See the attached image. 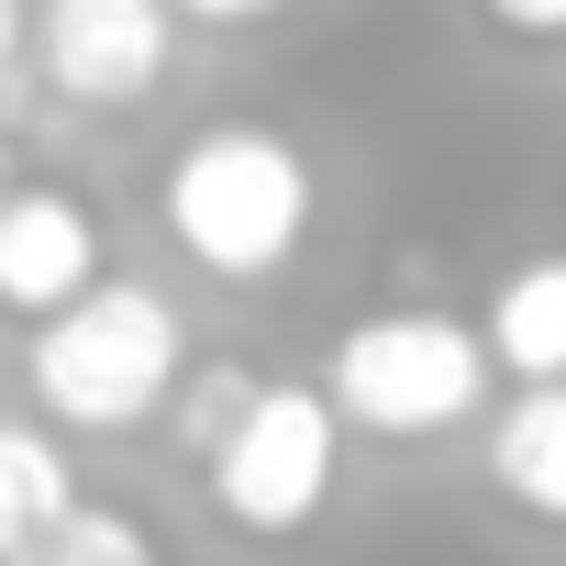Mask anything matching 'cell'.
Instances as JSON below:
<instances>
[{"label":"cell","mask_w":566,"mask_h":566,"mask_svg":"<svg viewBox=\"0 0 566 566\" xmlns=\"http://www.w3.org/2000/svg\"><path fill=\"white\" fill-rule=\"evenodd\" d=\"M0 566H156V544L123 522V511H90V500H67L23 555H0Z\"/></svg>","instance_id":"obj_10"},{"label":"cell","mask_w":566,"mask_h":566,"mask_svg":"<svg viewBox=\"0 0 566 566\" xmlns=\"http://www.w3.org/2000/svg\"><path fill=\"white\" fill-rule=\"evenodd\" d=\"M34 67L56 101H90V112L145 101L167 78V0H45Z\"/></svg>","instance_id":"obj_5"},{"label":"cell","mask_w":566,"mask_h":566,"mask_svg":"<svg viewBox=\"0 0 566 566\" xmlns=\"http://www.w3.org/2000/svg\"><path fill=\"white\" fill-rule=\"evenodd\" d=\"M489 367H511L522 389L566 378V255H533L500 277V301H489Z\"/></svg>","instance_id":"obj_7"},{"label":"cell","mask_w":566,"mask_h":566,"mask_svg":"<svg viewBox=\"0 0 566 566\" xmlns=\"http://www.w3.org/2000/svg\"><path fill=\"white\" fill-rule=\"evenodd\" d=\"M334 444H345V411H334L323 389H290V378L255 389L244 422L200 455L222 522H244V533H301V522L334 500Z\"/></svg>","instance_id":"obj_4"},{"label":"cell","mask_w":566,"mask_h":566,"mask_svg":"<svg viewBox=\"0 0 566 566\" xmlns=\"http://www.w3.org/2000/svg\"><path fill=\"white\" fill-rule=\"evenodd\" d=\"M167 233L211 277H277L301 255V233H312V167H301V145L266 134V123H211L167 167Z\"/></svg>","instance_id":"obj_1"},{"label":"cell","mask_w":566,"mask_h":566,"mask_svg":"<svg viewBox=\"0 0 566 566\" xmlns=\"http://www.w3.org/2000/svg\"><path fill=\"white\" fill-rule=\"evenodd\" d=\"M489 23L522 34V45H555V34H566V0H489Z\"/></svg>","instance_id":"obj_12"},{"label":"cell","mask_w":566,"mask_h":566,"mask_svg":"<svg viewBox=\"0 0 566 566\" xmlns=\"http://www.w3.org/2000/svg\"><path fill=\"white\" fill-rule=\"evenodd\" d=\"M478 389H489V334H467V323H444V312H378V323H356V334L334 345V389H323V400H334L356 433L411 444V433L467 422Z\"/></svg>","instance_id":"obj_3"},{"label":"cell","mask_w":566,"mask_h":566,"mask_svg":"<svg viewBox=\"0 0 566 566\" xmlns=\"http://www.w3.org/2000/svg\"><path fill=\"white\" fill-rule=\"evenodd\" d=\"M189 345H178V312L134 277H90L67 312H45L34 334V400L78 433H134L167 389H178Z\"/></svg>","instance_id":"obj_2"},{"label":"cell","mask_w":566,"mask_h":566,"mask_svg":"<svg viewBox=\"0 0 566 566\" xmlns=\"http://www.w3.org/2000/svg\"><path fill=\"white\" fill-rule=\"evenodd\" d=\"M167 12H189V23H255V12H277V0H167Z\"/></svg>","instance_id":"obj_13"},{"label":"cell","mask_w":566,"mask_h":566,"mask_svg":"<svg viewBox=\"0 0 566 566\" xmlns=\"http://www.w3.org/2000/svg\"><path fill=\"white\" fill-rule=\"evenodd\" d=\"M67 500H78V489H67V455H56L45 433H23V422H0V555H23Z\"/></svg>","instance_id":"obj_9"},{"label":"cell","mask_w":566,"mask_h":566,"mask_svg":"<svg viewBox=\"0 0 566 566\" xmlns=\"http://www.w3.org/2000/svg\"><path fill=\"white\" fill-rule=\"evenodd\" d=\"M101 277V222L67 189H0V312H67Z\"/></svg>","instance_id":"obj_6"},{"label":"cell","mask_w":566,"mask_h":566,"mask_svg":"<svg viewBox=\"0 0 566 566\" xmlns=\"http://www.w3.org/2000/svg\"><path fill=\"white\" fill-rule=\"evenodd\" d=\"M489 478H500L533 522H566V378H544V389H522V400L500 411Z\"/></svg>","instance_id":"obj_8"},{"label":"cell","mask_w":566,"mask_h":566,"mask_svg":"<svg viewBox=\"0 0 566 566\" xmlns=\"http://www.w3.org/2000/svg\"><path fill=\"white\" fill-rule=\"evenodd\" d=\"M12 45H23V0H0V67H12Z\"/></svg>","instance_id":"obj_14"},{"label":"cell","mask_w":566,"mask_h":566,"mask_svg":"<svg viewBox=\"0 0 566 566\" xmlns=\"http://www.w3.org/2000/svg\"><path fill=\"white\" fill-rule=\"evenodd\" d=\"M255 389H266V378H244V367H200V378L178 389V444H189V455H211V444L244 422V400H255Z\"/></svg>","instance_id":"obj_11"}]
</instances>
